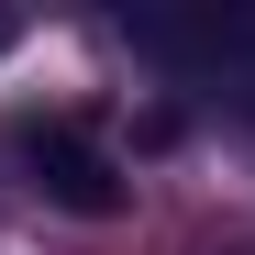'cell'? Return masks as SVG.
Masks as SVG:
<instances>
[{
    "mask_svg": "<svg viewBox=\"0 0 255 255\" xmlns=\"http://www.w3.org/2000/svg\"><path fill=\"white\" fill-rule=\"evenodd\" d=\"M22 166H33V189H45L56 211H78V222H111V211H122V166L78 133V122H33Z\"/></svg>",
    "mask_w": 255,
    "mask_h": 255,
    "instance_id": "cell-1",
    "label": "cell"
},
{
    "mask_svg": "<svg viewBox=\"0 0 255 255\" xmlns=\"http://www.w3.org/2000/svg\"><path fill=\"white\" fill-rule=\"evenodd\" d=\"M0 56H11V22H0Z\"/></svg>",
    "mask_w": 255,
    "mask_h": 255,
    "instance_id": "cell-3",
    "label": "cell"
},
{
    "mask_svg": "<svg viewBox=\"0 0 255 255\" xmlns=\"http://www.w3.org/2000/svg\"><path fill=\"white\" fill-rule=\"evenodd\" d=\"M133 45L166 67H200V78H233L255 67V11H211V22H133Z\"/></svg>",
    "mask_w": 255,
    "mask_h": 255,
    "instance_id": "cell-2",
    "label": "cell"
}]
</instances>
